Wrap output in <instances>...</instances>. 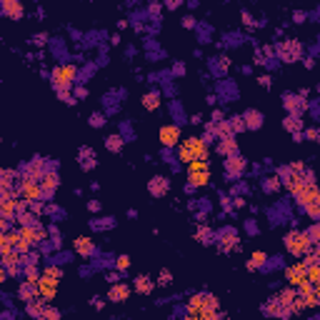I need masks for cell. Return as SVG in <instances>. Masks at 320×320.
Returning <instances> with one entry per match:
<instances>
[{
	"label": "cell",
	"mask_w": 320,
	"mask_h": 320,
	"mask_svg": "<svg viewBox=\"0 0 320 320\" xmlns=\"http://www.w3.org/2000/svg\"><path fill=\"white\" fill-rule=\"evenodd\" d=\"M188 178H190L193 188L208 185L210 183V163L208 160H193V163L188 165Z\"/></svg>",
	"instance_id": "obj_1"
},
{
	"label": "cell",
	"mask_w": 320,
	"mask_h": 320,
	"mask_svg": "<svg viewBox=\"0 0 320 320\" xmlns=\"http://www.w3.org/2000/svg\"><path fill=\"white\" fill-rule=\"evenodd\" d=\"M75 78H78L75 65H58V68L53 70V85H55L58 93H65V90L73 85Z\"/></svg>",
	"instance_id": "obj_2"
},
{
	"label": "cell",
	"mask_w": 320,
	"mask_h": 320,
	"mask_svg": "<svg viewBox=\"0 0 320 320\" xmlns=\"http://www.w3.org/2000/svg\"><path fill=\"white\" fill-rule=\"evenodd\" d=\"M285 250L290 253V255H295V258H303L305 255V248H308V240H305V233L303 230H290L288 235H285Z\"/></svg>",
	"instance_id": "obj_3"
},
{
	"label": "cell",
	"mask_w": 320,
	"mask_h": 320,
	"mask_svg": "<svg viewBox=\"0 0 320 320\" xmlns=\"http://www.w3.org/2000/svg\"><path fill=\"white\" fill-rule=\"evenodd\" d=\"M300 53H303V45L298 43L295 38H290V40H285L283 45H278V55L283 58L285 63H295L298 58H300Z\"/></svg>",
	"instance_id": "obj_4"
},
{
	"label": "cell",
	"mask_w": 320,
	"mask_h": 320,
	"mask_svg": "<svg viewBox=\"0 0 320 320\" xmlns=\"http://www.w3.org/2000/svg\"><path fill=\"white\" fill-rule=\"evenodd\" d=\"M293 198H295V203L300 205V210L308 205V203H313V200H320V195H318V188L315 185H300L295 193H293Z\"/></svg>",
	"instance_id": "obj_5"
},
{
	"label": "cell",
	"mask_w": 320,
	"mask_h": 320,
	"mask_svg": "<svg viewBox=\"0 0 320 320\" xmlns=\"http://www.w3.org/2000/svg\"><path fill=\"white\" fill-rule=\"evenodd\" d=\"M178 140H180V125H175V123H168V125H163V128H160V143H163L165 148H173V145H178Z\"/></svg>",
	"instance_id": "obj_6"
},
{
	"label": "cell",
	"mask_w": 320,
	"mask_h": 320,
	"mask_svg": "<svg viewBox=\"0 0 320 320\" xmlns=\"http://www.w3.org/2000/svg\"><path fill=\"white\" fill-rule=\"evenodd\" d=\"M55 293H58V283H55V280H48V278L40 275V280H38V298L45 303V300H53Z\"/></svg>",
	"instance_id": "obj_7"
},
{
	"label": "cell",
	"mask_w": 320,
	"mask_h": 320,
	"mask_svg": "<svg viewBox=\"0 0 320 320\" xmlns=\"http://www.w3.org/2000/svg\"><path fill=\"white\" fill-rule=\"evenodd\" d=\"M283 105H285V110L290 115H300L303 118V113H305V100H300L295 93H285L283 95Z\"/></svg>",
	"instance_id": "obj_8"
},
{
	"label": "cell",
	"mask_w": 320,
	"mask_h": 320,
	"mask_svg": "<svg viewBox=\"0 0 320 320\" xmlns=\"http://www.w3.org/2000/svg\"><path fill=\"white\" fill-rule=\"evenodd\" d=\"M263 120H265V115H263L260 110H255V108H250V110L243 113L245 130H260V128H263Z\"/></svg>",
	"instance_id": "obj_9"
},
{
	"label": "cell",
	"mask_w": 320,
	"mask_h": 320,
	"mask_svg": "<svg viewBox=\"0 0 320 320\" xmlns=\"http://www.w3.org/2000/svg\"><path fill=\"white\" fill-rule=\"evenodd\" d=\"M225 170H228V178H235V175H240L245 170V158L243 155H228V160H225Z\"/></svg>",
	"instance_id": "obj_10"
},
{
	"label": "cell",
	"mask_w": 320,
	"mask_h": 320,
	"mask_svg": "<svg viewBox=\"0 0 320 320\" xmlns=\"http://www.w3.org/2000/svg\"><path fill=\"white\" fill-rule=\"evenodd\" d=\"M148 190H150V195H155V198H163V195L170 190V180H168L165 175H155V178L148 183Z\"/></svg>",
	"instance_id": "obj_11"
},
{
	"label": "cell",
	"mask_w": 320,
	"mask_h": 320,
	"mask_svg": "<svg viewBox=\"0 0 320 320\" xmlns=\"http://www.w3.org/2000/svg\"><path fill=\"white\" fill-rule=\"evenodd\" d=\"M305 270H308V268H305L303 263H295V265H290V268L285 270V280H288L293 288H298L303 280H305Z\"/></svg>",
	"instance_id": "obj_12"
},
{
	"label": "cell",
	"mask_w": 320,
	"mask_h": 320,
	"mask_svg": "<svg viewBox=\"0 0 320 320\" xmlns=\"http://www.w3.org/2000/svg\"><path fill=\"white\" fill-rule=\"evenodd\" d=\"M185 145H188V150L193 153L195 160H208V145L200 140V138H188Z\"/></svg>",
	"instance_id": "obj_13"
},
{
	"label": "cell",
	"mask_w": 320,
	"mask_h": 320,
	"mask_svg": "<svg viewBox=\"0 0 320 320\" xmlns=\"http://www.w3.org/2000/svg\"><path fill=\"white\" fill-rule=\"evenodd\" d=\"M108 298H110L113 303H125V300L130 298V285H125V283H113Z\"/></svg>",
	"instance_id": "obj_14"
},
{
	"label": "cell",
	"mask_w": 320,
	"mask_h": 320,
	"mask_svg": "<svg viewBox=\"0 0 320 320\" xmlns=\"http://www.w3.org/2000/svg\"><path fill=\"white\" fill-rule=\"evenodd\" d=\"M18 298H20L23 303H30V300H35V298H38V283H30V280H23V283H20V288H18Z\"/></svg>",
	"instance_id": "obj_15"
},
{
	"label": "cell",
	"mask_w": 320,
	"mask_h": 320,
	"mask_svg": "<svg viewBox=\"0 0 320 320\" xmlns=\"http://www.w3.org/2000/svg\"><path fill=\"white\" fill-rule=\"evenodd\" d=\"M0 10H3L8 18H13V20L23 18V5L18 3V0H3V3H0Z\"/></svg>",
	"instance_id": "obj_16"
},
{
	"label": "cell",
	"mask_w": 320,
	"mask_h": 320,
	"mask_svg": "<svg viewBox=\"0 0 320 320\" xmlns=\"http://www.w3.org/2000/svg\"><path fill=\"white\" fill-rule=\"evenodd\" d=\"M133 288H135L140 295H150L153 288H155V280H153L150 275H138V278H135V283H133Z\"/></svg>",
	"instance_id": "obj_17"
},
{
	"label": "cell",
	"mask_w": 320,
	"mask_h": 320,
	"mask_svg": "<svg viewBox=\"0 0 320 320\" xmlns=\"http://www.w3.org/2000/svg\"><path fill=\"white\" fill-rule=\"evenodd\" d=\"M75 253H80V258H90L95 253V245H93V240L90 238H78L75 240Z\"/></svg>",
	"instance_id": "obj_18"
},
{
	"label": "cell",
	"mask_w": 320,
	"mask_h": 320,
	"mask_svg": "<svg viewBox=\"0 0 320 320\" xmlns=\"http://www.w3.org/2000/svg\"><path fill=\"white\" fill-rule=\"evenodd\" d=\"M160 100H163V95H160V90H150V93H145L143 95V108L145 110H158L160 108Z\"/></svg>",
	"instance_id": "obj_19"
},
{
	"label": "cell",
	"mask_w": 320,
	"mask_h": 320,
	"mask_svg": "<svg viewBox=\"0 0 320 320\" xmlns=\"http://www.w3.org/2000/svg\"><path fill=\"white\" fill-rule=\"evenodd\" d=\"M218 155H235V150H238V143L233 140V138H225V140H218Z\"/></svg>",
	"instance_id": "obj_20"
},
{
	"label": "cell",
	"mask_w": 320,
	"mask_h": 320,
	"mask_svg": "<svg viewBox=\"0 0 320 320\" xmlns=\"http://www.w3.org/2000/svg\"><path fill=\"white\" fill-rule=\"evenodd\" d=\"M78 160H80V165H83L85 170H90L93 165H95V153L90 150V148H83L78 153Z\"/></svg>",
	"instance_id": "obj_21"
},
{
	"label": "cell",
	"mask_w": 320,
	"mask_h": 320,
	"mask_svg": "<svg viewBox=\"0 0 320 320\" xmlns=\"http://www.w3.org/2000/svg\"><path fill=\"white\" fill-rule=\"evenodd\" d=\"M283 128H285V130H290V133H303V118H300V115H290V113H288V118H285Z\"/></svg>",
	"instance_id": "obj_22"
},
{
	"label": "cell",
	"mask_w": 320,
	"mask_h": 320,
	"mask_svg": "<svg viewBox=\"0 0 320 320\" xmlns=\"http://www.w3.org/2000/svg\"><path fill=\"white\" fill-rule=\"evenodd\" d=\"M43 308H45V303L40 300V298H35V300H30V303H25V313L30 315V318H38L40 313H43Z\"/></svg>",
	"instance_id": "obj_23"
},
{
	"label": "cell",
	"mask_w": 320,
	"mask_h": 320,
	"mask_svg": "<svg viewBox=\"0 0 320 320\" xmlns=\"http://www.w3.org/2000/svg\"><path fill=\"white\" fill-rule=\"evenodd\" d=\"M105 148L110 153H120V150H123V135H108L105 138Z\"/></svg>",
	"instance_id": "obj_24"
},
{
	"label": "cell",
	"mask_w": 320,
	"mask_h": 320,
	"mask_svg": "<svg viewBox=\"0 0 320 320\" xmlns=\"http://www.w3.org/2000/svg\"><path fill=\"white\" fill-rule=\"evenodd\" d=\"M265 263H268V255L265 253H253V258H250V263H248V270H258V268H265Z\"/></svg>",
	"instance_id": "obj_25"
},
{
	"label": "cell",
	"mask_w": 320,
	"mask_h": 320,
	"mask_svg": "<svg viewBox=\"0 0 320 320\" xmlns=\"http://www.w3.org/2000/svg\"><path fill=\"white\" fill-rule=\"evenodd\" d=\"M228 125H230L233 135H235V133H243V130H245V123H243V115H233V118L228 120Z\"/></svg>",
	"instance_id": "obj_26"
},
{
	"label": "cell",
	"mask_w": 320,
	"mask_h": 320,
	"mask_svg": "<svg viewBox=\"0 0 320 320\" xmlns=\"http://www.w3.org/2000/svg\"><path fill=\"white\" fill-rule=\"evenodd\" d=\"M38 320H60V310H58V308L45 305V308H43V313L38 315Z\"/></svg>",
	"instance_id": "obj_27"
},
{
	"label": "cell",
	"mask_w": 320,
	"mask_h": 320,
	"mask_svg": "<svg viewBox=\"0 0 320 320\" xmlns=\"http://www.w3.org/2000/svg\"><path fill=\"white\" fill-rule=\"evenodd\" d=\"M43 278H48V280H55V283H60V280H63V270H60V268H55V265H48V268L43 270Z\"/></svg>",
	"instance_id": "obj_28"
},
{
	"label": "cell",
	"mask_w": 320,
	"mask_h": 320,
	"mask_svg": "<svg viewBox=\"0 0 320 320\" xmlns=\"http://www.w3.org/2000/svg\"><path fill=\"white\" fill-rule=\"evenodd\" d=\"M305 233V240H308V243H318V238H320V225L318 223H313L308 230H303Z\"/></svg>",
	"instance_id": "obj_29"
},
{
	"label": "cell",
	"mask_w": 320,
	"mask_h": 320,
	"mask_svg": "<svg viewBox=\"0 0 320 320\" xmlns=\"http://www.w3.org/2000/svg\"><path fill=\"white\" fill-rule=\"evenodd\" d=\"M170 283H173V273H170V270H160V275H158V280H155V285L168 288Z\"/></svg>",
	"instance_id": "obj_30"
},
{
	"label": "cell",
	"mask_w": 320,
	"mask_h": 320,
	"mask_svg": "<svg viewBox=\"0 0 320 320\" xmlns=\"http://www.w3.org/2000/svg\"><path fill=\"white\" fill-rule=\"evenodd\" d=\"M303 210H305L313 220H318V218H320V200H313V203H308Z\"/></svg>",
	"instance_id": "obj_31"
},
{
	"label": "cell",
	"mask_w": 320,
	"mask_h": 320,
	"mask_svg": "<svg viewBox=\"0 0 320 320\" xmlns=\"http://www.w3.org/2000/svg\"><path fill=\"white\" fill-rule=\"evenodd\" d=\"M178 158L183 160V163H188V165H190V163H193V160H195V158H193V153L188 150V145H185V143H183V145L178 148Z\"/></svg>",
	"instance_id": "obj_32"
},
{
	"label": "cell",
	"mask_w": 320,
	"mask_h": 320,
	"mask_svg": "<svg viewBox=\"0 0 320 320\" xmlns=\"http://www.w3.org/2000/svg\"><path fill=\"white\" fill-rule=\"evenodd\" d=\"M25 280H30V283H38L40 280V270L35 265H25Z\"/></svg>",
	"instance_id": "obj_33"
},
{
	"label": "cell",
	"mask_w": 320,
	"mask_h": 320,
	"mask_svg": "<svg viewBox=\"0 0 320 320\" xmlns=\"http://www.w3.org/2000/svg\"><path fill=\"white\" fill-rule=\"evenodd\" d=\"M115 268H118L120 273H125V270L130 268V258H128V255H118V258H115Z\"/></svg>",
	"instance_id": "obj_34"
},
{
	"label": "cell",
	"mask_w": 320,
	"mask_h": 320,
	"mask_svg": "<svg viewBox=\"0 0 320 320\" xmlns=\"http://www.w3.org/2000/svg\"><path fill=\"white\" fill-rule=\"evenodd\" d=\"M213 238H215V235H213L208 228H200V230H198V240H200V243H213Z\"/></svg>",
	"instance_id": "obj_35"
},
{
	"label": "cell",
	"mask_w": 320,
	"mask_h": 320,
	"mask_svg": "<svg viewBox=\"0 0 320 320\" xmlns=\"http://www.w3.org/2000/svg\"><path fill=\"white\" fill-rule=\"evenodd\" d=\"M280 188V180H275V178H265V183H263V190L265 193H275Z\"/></svg>",
	"instance_id": "obj_36"
},
{
	"label": "cell",
	"mask_w": 320,
	"mask_h": 320,
	"mask_svg": "<svg viewBox=\"0 0 320 320\" xmlns=\"http://www.w3.org/2000/svg\"><path fill=\"white\" fill-rule=\"evenodd\" d=\"M90 125H93V128H103V125H105V115H103V113H93V115H90Z\"/></svg>",
	"instance_id": "obj_37"
},
{
	"label": "cell",
	"mask_w": 320,
	"mask_h": 320,
	"mask_svg": "<svg viewBox=\"0 0 320 320\" xmlns=\"http://www.w3.org/2000/svg\"><path fill=\"white\" fill-rule=\"evenodd\" d=\"M303 138H308V140L318 143V138H320V130H318V128H308V130L303 133Z\"/></svg>",
	"instance_id": "obj_38"
},
{
	"label": "cell",
	"mask_w": 320,
	"mask_h": 320,
	"mask_svg": "<svg viewBox=\"0 0 320 320\" xmlns=\"http://www.w3.org/2000/svg\"><path fill=\"white\" fill-rule=\"evenodd\" d=\"M33 43H35V45H45V43H48V33H35V35H33Z\"/></svg>",
	"instance_id": "obj_39"
},
{
	"label": "cell",
	"mask_w": 320,
	"mask_h": 320,
	"mask_svg": "<svg viewBox=\"0 0 320 320\" xmlns=\"http://www.w3.org/2000/svg\"><path fill=\"white\" fill-rule=\"evenodd\" d=\"M75 98H88V90H85L83 85H78V88H75Z\"/></svg>",
	"instance_id": "obj_40"
},
{
	"label": "cell",
	"mask_w": 320,
	"mask_h": 320,
	"mask_svg": "<svg viewBox=\"0 0 320 320\" xmlns=\"http://www.w3.org/2000/svg\"><path fill=\"white\" fill-rule=\"evenodd\" d=\"M305 18H308V15H305L303 10H295V13H293V20H295V23H303Z\"/></svg>",
	"instance_id": "obj_41"
},
{
	"label": "cell",
	"mask_w": 320,
	"mask_h": 320,
	"mask_svg": "<svg viewBox=\"0 0 320 320\" xmlns=\"http://www.w3.org/2000/svg\"><path fill=\"white\" fill-rule=\"evenodd\" d=\"M183 25H185V28H195V18H193V15H185V18H183Z\"/></svg>",
	"instance_id": "obj_42"
},
{
	"label": "cell",
	"mask_w": 320,
	"mask_h": 320,
	"mask_svg": "<svg viewBox=\"0 0 320 320\" xmlns=\"http://www.w3.org/2000/svg\"><path fill=\"white\" fill-rule=\"evenodd\" d=\"M173 73H175V75H185V65H183V63H175V65H173Z\"/></svg>",
	"instance_id": "obj_43"
},
{
	"label": "cell",
	"mask_w": 320,
	"mask_h": 320,
	"mask_svg": "<svg viewBox=\"0 0 320 320\" xmlns=\"http://www.w3.org/2000/svg\"><path fill=\"white\" fill-rule=\"evenodd\" d=\"M258 80H260V85H263V88H270V75H260Z\"/></svg>",
	"instance_id": "obj_44"
},
{
	"label": "cell",
	"mask_w": 320,
	"mask_h": 320,
	"mask_svg": "<svg viewBox=\"0 0 320 320\" xmlns=\"http://www.w3.org/2000/svg\"><path fill=\"white\" fill-rule=\"evenodd\" d=\"M213 120H215V125H218V123H223L225 118H223V113H220V110H213Z\"/></svg>",
	"instance_id": "obj_45"
},
{
	"label": "cell",
	"mask_w": 320,
	"mask_h": 320,
	"mask_svg": "<svg viewBox=\"0 0 320 320\" xmlns=\"http://www.w3.org/2000/svg\"><path fill=\"white\" fill-rule=\"evenodd\" d=\"M5 280H8V270L0 265V283H5Z\"/></svg>",
	"instance_id": "obj_46"
},
{
	"label": "cell",
	"mask_w": 320,
	"mask_h": 320,
	"mask_svg": "<svg viewBox=\"0 0 320 320\" xmlns=\"http://www.w3.org/2000/svg\"><path fill=\"white\" fill-rule=\"evenodd\" d=\"M88 208H90L93 213H98V210H100V203H98V200H90V205H88Z\"/></svg>",
	"instance_id": "obj_47"
},
{
	"label": "cell",
	"mask_w": 320,
	"mask_h": 320,
	"mask_svg": "<svg viewBox=\"0 0 320 320\" xmlns=\"http://www.w3.org/2000/svg\"><path fill=\"white\" fill-rule=\"evenodd\" d=\"M243 20H245V25H255V20L250 18V13H243Z\"/></svg>",
	"instance_id": "obj_48"
},
{
	"label": "cell",
	"mask_w": 320,
	"mask_h": 320,
	"mask_svg": "<svg viewBox=\"0 0 320 320\" xmlns=\"http://www.w3.org/2000/svg\"><path fill=\"white\" fill-rule=\"evenodd\" d=\"M190 123H193V125H200V123H203V118H200V115H193Z\"/></svg>",
	"instance_id": "obj_49"
},
{
	"label": "cell",
	"mask_w": 320,
	"mask_h": 320,
	"mask_svg": "<svg viewBox=\"0 0 320 320\" xmlns=\"http://www.w3.org/2000/svg\"><path fill=\"white\" fill-rule=\"evenodd\" d=\"M93 305H95V308H103L105 300H103V298H93Z\"/></svg>",
	"instance_id": "obj_50"
},
{
	"label": "cell",
	"mask_w": 320,
	"mask_h": 320,
	"mask_svg": "<svg viewBox=\"0 0 320 320\" xmlns=\"http://www.w3.org/2000/svg\"><path fill=\"white\" fill-rule=\"evenodd\" d=\"M188 320H200V318H198V315H190V318H188Z\"/></svg>",
	"instance_id": "obj_51"
}]
</instances>
